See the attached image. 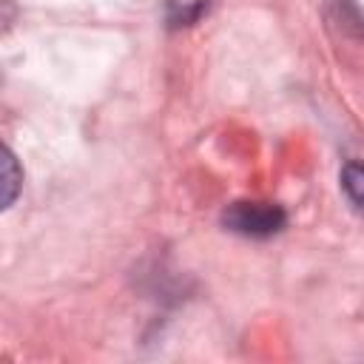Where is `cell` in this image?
Segmentation results:
<instances>
[{
  "label": "cell",
  "mask_w": 364,
  "mask_h": 364,
  "mask_svg": "<svg viewBox=\"0 0 364 364\" xmlns=\"http://www.w3.org/2000/svg\"><path fill=\"white\" fill-rule=\"evenodd\" d=\"M225 225L242 236H270L284 228V210L270 202H233L225 210Z\"/></svg>",
  "instance_id": "obj_1"
},
{
  "label": "cell",
  "mask_w": 364,
  "mask_h": 364,
  "mask_svg": "<svg viewBox=\"0 0 364 364\" xmlns=\"http://www.w3.org/2000/svg\"><path fill=\"white\" fill-rule=\"evenodd\" d=\"M341 188L355 208L364 210V162H347L341 171Z\"/></svg>",
  "instance_id": "obj_2"
},
{
  "label": "cell",
  "mask_w": 364,
  "mask_h": 364,
  "mask_svg": "<svg viewBox=\"0 0 364 364\" xmlns=\"http://www.w3.org/2000/svg\"><path fill=\"white\" fill-rule=\"evenodd\" d=\"M3 179H6V199H3V208H9L11 202H14V196H17V191H20V182H23V173H20V168H17V159H14V154L6 148V159H3Z\"/></svg>",
  "instance_id": "obj_3"
}]
</instances>
